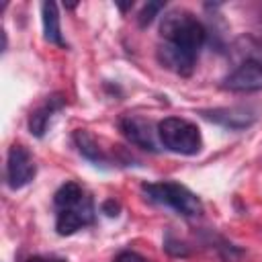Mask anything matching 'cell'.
<instances>
[{"instance_id": "3957f363", "label": "cell", "mask_w": 262, "mask_h": 262, "mask_svg": "<svg viewBox=\"0 0 262 262\" xmlns=\"http://www.w3.org/2000/svg\"><path fill=\"white\" fill-rule=\"evenodd\" d=\"M141 192L149 203L172 209L180 217L192 219L203 213L201 199L180 182H174V180L145 182V184H141Z\"/></svg>"}, {"instance_id": "6da1fadb", "label": "cell", "mask_w": 262, "mask_h": 262, "mask_svg": "<svg viewBox=\"0 0 262 262\" xmlns=\"http://www.w3.org/2000/svg\"><path fill=\"white\" fill-rule=\"evenodd\" d=\"M160 37L162 41L156 51L158 61L176 76L188 78L207 41L205 25L188 10H170L162 16Z\"/></svg>"}, {"instance_id": "5bb4252c", "label": "cell", "mask_w": 262, "mask_h": 262, "mask_svg": "<svg viewBox=\"0 0 262 262\" xmlns=\"http://www.w3.org/2000/svg\"><path fill=\"white\" fill-rule=\"evenodd\" d=\"M113 262H149V260H147L145 256L133 252V250H123V252H119V254L115 256Z\"/></svg>"}, {"instance_id": "ba28073f", "label": "cell", "mask_w": 262, "mask_h": 262, "mask_svg": "<svg viewBox=\"0 0 262 262\" xmlns=\"http://www.w3.org/2000/svg\"><path fill=\"white\" fill-rule=\"evenodd\" d=\"M201 115L223 127V129H229V131H244L248 127L254 125L256 121V113L248 106H221V108H207V111H201Z\"/></svg>"}, {"instance_id": "277c9868", "label": "cell", "mask_w": 262, "mask_h": 262, "mask_svg": "<svg viewBox=\"0 0 262 262\" xmlns=\"http://www.w3.org/2000/svg\"><path fill=\"white\" fill-rule=\"evenodd\" d=\"M158 139L160 143L178 156H196L203 147L201 129L182 117H166L158 123Z\"/></svg>"}, {"instance_id": "9c48e42d", "label": "cell", "mask_w": 262, "mask_h": 262, "mask_svg": "<svg viewBox=\"0 0 262 262\" xmlns=\"http://www.w3.org/2000/svg\"><path fill=\"white\" fill-rule=\"evenodd\" d=\"M63 106H66L63 94H59V92L49 94L37 108L31 111L29 123H27V125H29V133H31L33 137H39V139L45 137V133H47V129H49L53 117H55Z\"/></svg>"}, {"instance_id": "9a60e30c", "label": "cell", "mask_w": 262, "mask_h": 262, "mask_svg": "<svg viewBox=\"0 0 262 262\" xmlns=\"http://www.w3.org/2000/svg\"><path fill=\"white\" fill-rule=\"evenodd\" d=\"M102 213L106 215V217H117L119 215V211H121V205L115 201V199H106L104 203H102Z\"/></svg>"}, {"instance_id": "7c38bea8", "label": "cell", "mask_w": 262, "mask_h": 262, "mask_svg": "<svg viewBox=\"0 0 262 262\" xmlns=\"http://www.w3.org/2000/svg\"><path fill=\"white\" fill-rule=\"evenodd\" d=\"M164 250H166L170 256H174V258H186V256L190 254V248H188L184 242H180L178 237H174L170 231H168L166 237H164Z\"/></svg>"}, {"instance_id": "30bf717a", "label": "cell", "mask_w": 262, "mask_h": 262, "mask_svg": "<svg viewBox=\"0 0 262 262\" xmlns=\"http://www.w3.org/2000/svg\"><path fill=\"white\" fill-rule=\"evenodd\" d=\"M72 139H74V145L80 151V156L86 158L88 162H92L94 166L106 168L111 164V156L100 147L98 139L88 129H76L74 135H72Z\"/></svg>"}, {"instance_id": "5b68a950", "label": "cell", "mask_w": 262, "mask_h": 262, "mask_svg": "<svg viewBox=\"0 0 262 262\" xmlns=\"http://www.w3.org/2000/svg\"><path fill=\"white\" fill-rule=\"evenodd\" d=\"M6 184L12 190L25 188L27 184L33 182L37 174V164L33 154L25 145H10L6 154Z\"/></svg>"}, {"instance_id": "7a4b0ae2", "label": "cell", "mask_w": 262, "mask_h": 262, "mask_svg": "<svg viewBox=\"0 0 262 262\" xmlns=\"http://www.w3.org/2000/svg\"><path fill=\"white\" fill-rule=\"evenodd\" d=\"M53 207H55V231L59 235H74L80 229L92 225L96 217L92 196L82 184L74 180L63 182L55 190Z\"/></svg>"}, {"instance_id": "2e32d148", "label": "cell", "mask_w": 262, "mask_h": 262, "mask_svg": "<svg viewBox=\"0 0 262 262\" xmlns=\"http://www.w3.org/2000/svg\"><path fill=\"white\" fill-rule=\"evenodd\" d=\"M27 262H68V260L53 254H37V256H31Z\"/></svg>"}, {"instance_id": "52a82bcc", "label": "cell", "mask_w": 262, "mask_h": 262, "mask_svg": "<svg viewBox=\"0 0 262 262\" xmlns=\"http://www.w3.org/2000/svg\"><path fill=\"white\" fill-rule=\"evenodd\" d=\"M119 129L129 143H133L145 151H151V154L158 151V141H156L158 127L154 129V125L147 119H143L139 115H125L119 119Z\"/></svg>"}, {"instance_id": "4fadbf2b", "label": "cell", "mask_w": 262, "mask_h": 262, "mask_svg": "<svg viewBox=\"0 0 262 262\" xmlns=\"http://www.w3.org/2000/svg\"><path fill=\"white\" fill-rule=\"evenodd\" d=\"M166 8V4L164 2H147L141 10H139V14H137V23H139V27H147L162 10Z\"/></svg>"}, {"instance_id": "8992f818", "label": "cell", "mask_w": 262, "mask_h": 262, "mask_svg": "<svg viewBox=\"0 0 262 262\" xmlns=\"http://www.w3.org/2000/svg\"><path fill=\"white\" fill-rule=\"evenodd\" d=\"M221 88L229 92H258L262 90V61L246 59L221 80Z\"/></svg>"}, {"instance_id": "8fae6325", "label": "cell", "mask_w": 262, "mask_h": 262, "mask_svg": "<svg viewBox=\"0 0 262 262\" xmlns=\"http://www.w3.org/2000/svg\"><path fill=\"white\" fill-rule=\"evenodd\" d=\"M41 23H43V37L47 43L57 45V47H66L68 43L61 35V27H59V10L55 2H43L41 4Z\"/></svg>"}]
</instances>
